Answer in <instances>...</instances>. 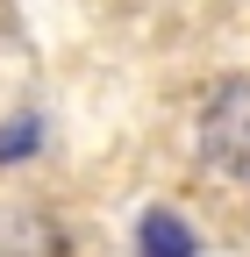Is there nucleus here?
<instances>
[{
  "label": "nucleus",
  "instance_id": "f257e3e1",
  "mask_svg": "<svg viewBox=\"0 0 250 257\" xmlns=\"http://www.w3.org/2000/svg\"><path fill=\"white\" fill-rule=\"evenodd\" d=\"M200 143L222 172L250 179V79H222L200 107Z\"/></svg>",
  "mask_w": 250,
  "mask_h": 257
},
{
  "label": "nucleus",
  "instance_id": "7ed1b4c3",
  "mask_svg": "<svg viewBox=\"0 0 250 257\" xmlns=\"http://www.w3.org/2000/svg\"><path fill=\"white\" fill-rule=\"evenodd\" d=\"M200 243H193V229H186L179 214H143V243H136V257H193Z\"/></svg>",
  "mask_w": 250,
  "mask_h": 257
},
{
  "label": "nucleus",
  "instance_id": "20e7f679",
  "mask_svg": "<svg viewBox=\"0 0 250 257\" xmlns=\"http://www.w3.org/2000/svg\"><path fill=\"white\" fill-rule=\"evenodd\" d=\"M29 143H36V121H15V128H8V136H0V157H22Z\"/></svg>",
  "mask_w": 250,
  "mask_h": 257
},
{
  "label": "nucleus",
  "instance_id": "f03ea898",
  "mask_svg": "<svg viewBox=\"0 0 250 257\" xmlns=\"http://www.w3.org/2000/svg\"><path fill=\"white\" fill-rule=\"evenodd\" d=\"M0 257H65V229L43 207L0 200Z\"/></svg>",
  "mask_w": 250,
  "mask_h": 257
}]
</instances>
